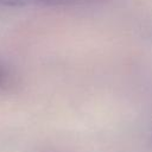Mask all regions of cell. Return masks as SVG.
Segmentation results:
<instances>
[{
	"instance_id": "cell-1",
	"label": "cell",
	"mask_w": 152,
	"mask_h": 152,
	"mask_svg": "<svg viewBox=\"0 0 152 152\" xmlns=\"http://www.w3.org/2000/svg\"><path fill=\"white\" fill-rule=\"evenodd\" d=\"M94 0H34V4L40 5H50V6H59V5H75V4H84Z\"/></svg>"
}]
</instances>
